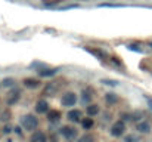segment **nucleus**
I'll list each match as a JSON object with an SVG mask.
<instances>
[{
  "mask_svg": "<svg viewBox=\"0 0 152 142\" xmlns=\"http://www.w3.org/2000/svg\"><path fill=\"white\" fill-rule=\"evenodd\" d=\"M62 104H64L65 107H71V105H74V104H75V96H74L72 93L64 95V98H62Z\"/></svg>",
  "mask_w": 152,
  "mask_h": 142,
  "instance_id": "obj_1",
  "label": "nucleus"
},
{
  "mask_svg": "<svg viewBox=\"0 0 152 142\" xmlns=\"http://www.w3.org/2000/svg\"><path fill=\"white\" fill-rule=\"evenodd\" d=\"M137 130L142 132V133H149V132H151V124L143 120V121H140V123L137 124Z\"/></svg>",
  "mask_w": 152,
  "mask_h": 142,
  "instance_id": "obj_2",
  "label": "nucleus"
},
{
  "mask_svg": "<svg viewBox=\"0 0 152 142\" xmlns=\"http://www.w3.org/2000/svg\"><path fill=\"white\" fill-rule=\"evenodd\" d=\"M36 126H37V120L34 117H28V120L25 121V127L30 130V129H34Z\"/></svg>",
  "mask_w": 152,
  "mask_h": 142,
  "instance_id": "obj_3",
  "label": "nucleus"
}]
</instances>
